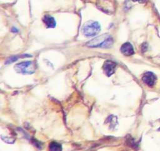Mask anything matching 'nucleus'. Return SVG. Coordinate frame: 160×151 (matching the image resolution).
Segmentation results:
<instances>
[{
  "mask_svg": "<svg viewBox=\"0 0 160 151\" xmlns=\"http://www.w3.org/2000/svg\"><path fill=\"white\" fill-rule=\"evenodd\" d=\"M113 43V39L112 36L108 33L102 34L101 35L98 36L97 37L92 39L88 41L86 45L89 47L92 48H108L112 46Z\"/></svg>",
  "mask_w": 160,
  "mask_h": 151,
  "instance_id": "1",
  "label": "nucleus"
},
{
  "mask_svg": "<svg viewBox=\"0 0 160 151\" xmlns=\"http://www.w3.org/2000/svg\"><path fill=\"white\" fill-rule=\"evenodd\" d=\"M100 30L101 26L99 23L93 20L86 22L82 28V34L87 37H91L98 34Z\"/></svg>",
  "mask_w": 160,
  "mask_h": 151,
  "instance_id": "2",
  "label": "nucleus"
},
{
  "mask_svg": "<svg viewBox=\"0 0 160 151\" xmlns=\"http://www.w3.org/2000/svg\"><path fill=\"white\" fill-rule=\"evenodd\" d=\"M14 69L19 73L24 75L32 74L35 71L36 66L33 61H23L16 64L14 66Z\"/></svg>",
  "mask_w": 160,
  "mask_h": 151,
  "instance_id": "3",
  "label": "nucleus"
},
{
  "mask_svg": "<svg viewBox=\"0 0 160 151\" xmlns=\"http://www.w3.org/2000/svg\"><path fill=\"white\" fill-rule=\"evenodd\" d=\"M116 66V63L111 60H107L104 63L103 70L104 73L108 76H111L114 72Z\"/></svg>",
  "mask_w": 160,
  "mask_h": 151,
  "instance_id": "4",
  "label": "nucleus"
},
{
  "mask_svg": "<svg viewBox=\"0 0 160 151\" xmlns=\"http://www.w3.org/2000/svg\"><path fill=\"white\" fill-rule=\"evenodd\" d=\"M156 76L152 72H146V73L144 74L142 78V81L149 86L154 85L156 81Z\"/></svg>",
  "mask_w": 160,
  "mask_h": 151,
  "instance_id": "5",
  "label": "nucleus"
},
{
  "mask_svg": "<svg viewBox=\"0 0 160 151\" xmlns=\"http://www.w3.org/2000/svg\"><path fill=\"white\" fill-rule=\"evenodd\" d=\"M121 51L125 56H131L134 53L133 46L129 42L125 43L121 46Z\"/></svg>",
  "mask_w": 160,
  "mask_h": 151,
  "instance_id": "6",
  "label": "nucleus"
},
{
  "mask_svg": "<svg viewBox=\"0 0 160 151\" xmlns=\"http://www.w3.org/2000/svg\"><path fill=\"white\" fill-rule=\"evenodd\" d=\"M42 21L44 22V23L45 24V25L46 26L47 28H53L56 27V22L55 21V19L48 14L45 15L43 17Z\"/></svg>",
  "mask_w": 160,
  "mask_h": 151,
  "instance_id": "7",
  "label": "nucleus"
},
{
  "mask_svg": "<svg viewBox=\"0 0 160 151\" xmlns=\"http://www.w3.org/2000/svg\"><path fill=\"white\" fill-rule=\"evenodd\" d=\"M106 123H108L109 124L110 129L114 130V128H116V127L118 125L117 117L114 115H111L107 118Z\"/></svg>",
  "mask_w": 160,
  "mask_h": 151,
  "instance_id": "8",
  "label": "nucleus"
},
{
  "mask_svg": "<svg viewBox=\"0 0 160 151\" xmlns=\"http://www.w3.org/2000/svg\"><path fill=\"white\" fill-rule=\"evenodd\" d=\"M49 149L51 150H61L62 147L61 144L55 142H52L49 144Z\"/></svg>",
  "mask_w": 160,
  "mask_h": 151,
  "instance_id": "9",
  "label": "nucleus"
},
{
  "mask_svg": "<svg viewBox=\"0 0 160 151\" xmlns=\"http://www.w3.org/2000/svg\"><path fill=\"white\" fill-rule=\"evenodd\" d=\"M1 138H2L4 142H7V143H14V140L13 138H8V137H5L4 138L3 136H1Z\"/></svg>",
  "mask_w": 160,
  "mask_h": 151,
  "instance_id": "10",
  "label": "nucleus"
},
{
  "mask_svg": "<svg viewBox=\"0 0 160 151\" xmlns=\"http://www.w3.org/2000/svg\"><path fill=\"white\" fill-rule=\"evenodd\" d=\"M133 1H138L139 3H145L146 1V0H132Z\"/></svg>",
  "mask_w": 160,
  "mask_h": 151,
  "instance_id": "11",
  "label": "nucleus"
},
{
  "mask_svg": "<svg viewBox=\"0 0 160 151\" xmlns=\"http://www.w3.org/2000/svg\"><path fill=\"white\" fill-rule=\"evenodd\" d=\"M159 130H160V128H159Z\"/></svg>",
  "mask_w": 160,
  "mask_h": 151,
  "instance_id": "12",
  "label": "nucleus"
}]
</instances>
